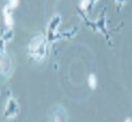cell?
Segmentation results:
<instances>
[{"label":"cell","mask_w":132,"mask_h":122,"mask_svg":"<svg viewBox=\"0 0 132 122\" xmlns=\"http://www.w3.org/2000/svg\"><path fill=\"white\" fill-rule=\"evenodd\" d=\"M29 52L34 57L41 58L45 52V42L42 36H38L31 40L29 44Z\"/></svg>","instance_id":"obj_1"},{"label":"cell","mask_w":132,"mask_h":122,"mask_svg":"<svg viewBox=\"0 0 132 122\" xmlns=\"http://www.w3.org/2000/svg\"><path fill=\"white\" fill-rule=\"evenodd\" d=\"M3 15H4V23L8 27H11L13 25V18H12V14L9 13V6L6 5L3 9Z\"/></svg>","instance_id":"obj_2"},{"label":"cell","mask_w":132,"mask_h":122,"mask_svg":"<svg viewBox=\"0 0 132 122\" xmlns=\"http://www.w3.org/2000/svg\"><path fill=\"white\" fill-rule=\"evenodd\" d=\"M88 85L90 89L92 90H95L96 89V86H97V78L95 74H90L89 78H88Z\"/></svg>","instance_id":"obj_3"},{"label":"cell","mask_w":132,"mask_h":122,"mask_svg":"<svg viewBox=\"0 0 132 122\" xmlns=\"http://www.w3.org/2000/svg\"><path fill=\"white\" fill-rule=\"evenodd\" d=\"M125 122H132V118H127L125 120Z\"/></svg>","instance_id":"obj_6"},{"label":"cell","mask_w":132,"mask_h":122,"mask_svg":"<svg viewBox=\"0 0 132 122\" xmlns=\"http://www.w3.org/2000/svg\"><path fill=\"white\" fill-rule=\"evenodd\" d=\"M18 3H19V0H9L8 6L10 9H15L16 6L18 5Z\"/></svg>","instance_id":"obj_4"},{"label":"cell","mask_w":132,"mask_h":122,"mask_svg":"<svg viewBox=\"0 0 132 122\" xmlns=\"http://www.w3.org/2000/svg\"><path fill=\"white\" fill-rule=\"evenodd\" d=\"M88 3H89V0H83V1L81 2V8L83 10H85L88 6Z\"/></svg>","instance_id":"obj_5"}]
</instances>
